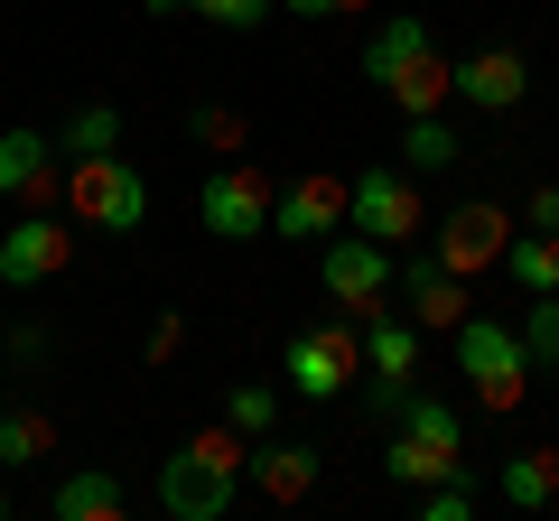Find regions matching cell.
Masks as SVG:
<instances>
[{
    "mask_svg": "<svg viewBox=\"0 0 559 521\" xmlns=\"http://www.w3.org/2000/svg\"><path fill=\"white\" fill-rule=\"evenodd\" d=\"M476 475H448V484H419V521H476Z\"/></svg>",
    "mask_w": 559,
    "mask_h": 521,
    "instance_id": "obj_28",
    "label": "cell"
},
{
    "mask_svg": "<svg viewBox=\"0 0 559 521\" xmlns=\"http://www.w3.org/2000/svg\"><path fill=\"white\" fill-rule=\"evenodd\" d=\"M57 457V420H47L38 401H10L0 410V475H20V465Z\"/></svg>",
    "mask_w": 559,
    "mask_h": 521,
    "instance_id": "obj_21",
    "label": "cell"
},
{
    "mask_svg": "<svg viewBox=\"0 0 559 521\" xmlns=\"http://www.w3.org/2000/svg\"><path fill=\"white\" fill-rule=\"evenodd\" d=\"M522 223H532V233H559V186H532V205H522Z\"/></svg>",
    "mask_w": 559,
    "mask_h": 521,
    "instance_id": "obj_30",
    "label": "cell"
},
{
    "mask_svg": "<svg viewBox=\"0 0 559 521\" xmlns=\"http://www.w3.org/2000/svg\"><path fill=\"white\" fill-rule=\"evenodd\" d=\"M289 20H336V10H364V0H280Z\"/></svg>",
    "mask_w": 559,
    "mask_h": 521,
    "instance_id": "obj_31",
    "label": "cell"
},
{
    "mask_svg": "<svg viewBox=\"0 0 559 521\" xmlns=\"http://www.w3.org/2000/svg\"><path fill=\"white\" fill-rule=\"evenodd\" d=\"M503 242H513V215H503L495 196H466V205H448V215L429 223V260H448L457 280L503 270Z\"/></svg>",
    "mask_w": 559,
    "mask_h": 521,
    "instance_id": "obj_7",
    "label": "cell"
},
{
    "mask_svg": "<svg viewBox=\"0 0 559 521\" xmlns=\"http://www.w3.org/2000/svg\"><path fill=\"white\" fill-rule=\"evenodd\" d=\"M57 196H66V215H75L84 233H140V223H150V178H140L121 149H103V159H66Z\"/></svg>",
    "mask_w": 559,
    "mask_h": 521,
    "instance_id": "obj_2",
    "label": "cell"
},
{
    "mask_svg": "<svg viewBox=\"0 0 559 521\" xmlns=\"http://www.w3.org/2000/svg\"><path fill=\"white\" fill-rule=\"evenodd\" d=\"M57 521H121L131 512V484L121 475H103V465H75V475L57 484V502H47Z\"/></svg>",
    "mask_w": 559,
    "mask_h": 521,
    "instance_id": "obj_18",
    "label": "cell"
},
{
    "mask_svg": "<svg viewBox=\"0 0 559 521\" xmlns=\"http://www.w3.org/2000/svg\"><path fill=\"white\" fill-rule=\"evenodd\" d=\"M522 94H532L522 47H476V57H457V102H476V112H522Z\"/></svg>",
    "mask_w": 559,
    "mask_h": 521,
    "instance_id": "obj_14",
    "label": "cell"
},
{
    "mask_svg": "<svg viewBox=\"0 0 559 521\" xmlns=\"http://www.w3.org/2000/svg\"><path fill=\"white\" fill-rule=\"evenodd\" d=\"M503 280H513L522 299H550V289H559V233L513 223V242H503Z\"/></svg>",
    "mask_w": 559,
    "mask_h": 521,
    "instance_id": "obj_20",
    "label": "cell"
},
{
    "mask_svg": "<svg viewBox=\"0 0 559 521\" xmlns=\"http://www.w3.org/2000/svg\"><path fill=\"white\" fill-rule=\"evenodd\" d=\"M0 521H10V484H0Z\"/></svg>",
    "mask_w": 559,
    "mask_h": 521,
    "instance_id": "obj_32",
    "label": "cell"
},
{
    "mask_svg": "<svg viewBox=\"0 0 559 521\" xmlns=\"http://www.w3.org/2000/svg\"><path fill=\"white\" fill-rule=\"evenodd\" d=\"M522 354H532V373H559V289L522 307Z\"/></svg>",
    "mask_w": 559,
    "mask_h": 521,
    "instance_id": "obj_27",
    "label": "cell"
},
{
    "mask_svg": "<svg viewBox=\"0 0 559 521\" xmlns=\"http://www.w3.org/2000/svg\"><path fill=\"white\" fill-rule=\"evenodd\" d=\"M466 141L448 131V112H411L401 121V168H419V178H439V168H457Z\"/></svg>",
    "mask_w": 559,
    "mask_h": 521,
    "instance_id": "obj_22",
    "label": "cell"
},
{
    "mask_svg": "<svg viewBox=\"0 0 559 521\" xmlns=\"http://www.w3.org/2000/svg\"><path fill=\"white\" fill-rule=\"evenodd\" d=\"M57 149H66V159H103V149H121V112H112V102H75L66 131H57Z\"/></svg>",
    "mask_w": 559,
    "mask_h": 521,
    "instance_id": "obj_24",
    "label": "cell"
},
{
    "mask_svg": "<svg viewBox=\"0 0 559 521\" xmlns=\"http://www.w3.org/2000/svg\"><path fill=\"white\" fill-rule=\"evenodd\" d=\"M392 280H401L392 242L355 233V223H336V233H326V252H318V289H326L336 307H355V317H373V307L392 299Z\"/></svg>",
    "mask_w": 559,
    "mask_h": 521,
    "instance_id": "obj_5",
    "label": "cell"
},
{
    "mask_svg": "<svg viewBox=\"0 0 559 521\" xmlns=\"http://www.w3.org/2000/svg\"><path fill=\"white\" fill-rule=\"evenodd\" d=\"M66 260H75V233H66L47 205H28V215L0 233V289H47Z\"/></svg>",
    "mask_w": 559,
    "mask_h": 521,
    "instance_id": "obj_9",
    "label": "cell"
},
{
    "mask_svg": "<svg viewBox=\"0 0 559 521\" xmlns=\"http://www.w3.org/2000/svg\"><path fill=\"white\" fill-rule=\"evenodd\" d=\"M550 512H559V502H550Z\"/></svg>",
    "mask_w": 559,
    "mask_h": 521,
    "instance_id": "obj_33",
    "label": "cell"
},
{
    "mask_svg": "<svg viewBox=\"0 0 559 521\" xmlns=\"http://www.w3.org/2000/svg\"><path fill=\"white\" fill-rule=\"evenodd\" d=\"M57 159L66 149L47 141V131H0V196H20V205H57Z\"/></svg>",
    "mask_w": 559,
    "mask_h": 521,
    "instance_id": "obj_15",
    "label": "cell"
},
{
    "mask_svg": "<svg viewBox=\"0 0 559 521\" xmlns=\"http://www.w3.org/2000/svg\"><path fill=\"white\" fill-rule=\"evenodd\" d=\"M318 475H326V457L308 438H280V428H271V438H252V457H242V484H252L261 502H308V494H318Z\"/></svg>",
    "mask_w": 559,
    "mask_h": 521,
    "instance_id": "obj_11",
    "label": "cell"
},
{
    "mask_svg": "<svg viewBox=\"0 0 559 521\" xmlns=\"http://www.w3.org/2000/svg\"><path fill=\"white\" fill-rule=\"evenodd\" d=\"M364 84H382V94L401 102V121H411V112H439V102L457 94V57H439V38H429L419 10H392V20L364 38Z\"/></svg>",
    "mask_w": 559,
    "mask_h": 521,
    "instance_id": "obj_1",
    "label": "cell"
},
{
    "mask_svg": "<svg viewBox=\"0 0 559 521\" xmlns=\"http://www.w3.org/2000/svg\"><path fill=\"white\" fill-rule=\"evenodd\" d=\"M271 168H252V159H224L215 178L197 186V215H205V233L215 242H261L271 233Z\"/></svg>",
    "mask_w": 559,
    "mask_h": 521,
    "instance_id": "obj_6",
    "label": "cell"
},
{
    "mask_svg": "<svg viewBox=\"0 0 559 521\" xmlns=\"http://www.w3.org/2000/svg\"><path fill=\"white\" fill-rule=\"evenodd\" d=\"M280 381L299 391V401H345L364 381V326L355 317H308L280 354Z\"/></svg>",
    "mask_w": 559,
    "mask_h": 521,
    "instance_id": "obj_3",
    "label": "cell"
},
{
    "mask_svg": "<svg viewBox=\"0 0 559 521\" xmlns=\"http://www.w3.org/2000/svg\"><path fill=\"white\" fill-rule=\"evenodd\" d=\"M382 475H392L401 494H419V484L476 475V457H466V447H429V438H411V428H392V438H382Z\"/></svg>",
    "mask_w": 559,
    "mask_h": 521,
    "instance_id": "obj_17",
    "label": "cell"
},
{
    "mask_svg": "<svg viewBox=\"0 0 559 521\" xmlns=\"http://www.w3.org/2000/svg\"><path fill=\"white\" fill-rule=\"evenodd\" d=\"M224 420H234L242 438H271L280 428V391L271 381H224Z\"/></svg>",
    "mask_w": 559,
    "mask_h": 521,
    "instance_id": "obj_25",
    "label": "cell"
},
{
    "mask_svg": "<svg viewBox=\"0 0 559 521\" xmlns=\"http://www.w3.org/2000/svg\"><path fill=\"white\" fill-rule=\"evenodd\" d=\"M345 223L355 233H373V242H411V233H429V205H419V186H411V168H364L355 186H345Z\"/></svg>",
    "mask_w": 559,
    "mask_h": 521,
    "instance_id": "obj_8",
    "label": "cell"
},
{
    "mask_svg": "<svg viewBox=\"0 0 559 521\" xmlns=\"http://www.w3.org/2000/svg\"><path fill=\"white\" fill-rule=\"evenodd\" d=\"M364 326V373L373 381H419V326H411V307H373V317H355Z\"/></svg>",
    "mask_w": 559,
    "mask_h": 521,
    "instance_id": "obj_16",
    "label": "cell"
},
{
    "mask_svg": "<svg viewBox=\"0 0 559 521\" xmlns=\"http://www.w3.org/2000/svg\"><path fill=\"white\" fill-rule=\"evenodd\" d=\"M495 494L513 502V512H550V502H559V447H522V457H503Z\"/></svg>",
    "mask_w": 559,
    "mask_h": 521,
    "instance_id": "obj_19",
    "label": "cell"
},
{
    "mask_svg": "<svg viewBox=\"0 0 559 521\" xmlns=\"http://www.w3.org/2000/svg\"><path fill=\"white\" fill-rule=\"evenodd\" d=\"M392 428H411V438H429V447H466V410L457 401H439V391H401V410H392Z\"/></svg>",
    "mask_w": 559,
    "mask_h": 521,
    "instance_id": "obj_23",
    "label": "cell"
},
{
    "mask_svg": "<svg viewBox=\"0 0 559 521\" xmlns=\"http://www.w3.org/2000/svg\"><path fill=\"white\" fill-rule=\"evenodd\" d=\"M234 494H242V475L215 465V457H197V447H178V457L159 465V512H178V521H224Z\"/></svg>",
    "mask_w": 559,
    "mask_h": 521,
    "instance_id": "obj_10",
    "label": "cell"
},
{
    "mask_svg": "<svg viewBox=\"0 0 559 521\" xmlns=\"http://www.w3.org/2000/svg\"><path fill=\"white\" fill-rule=\"evenodd\" d=\"M401 299H411V326H419V336H457V326H466V280H457V270H448V260H429V252H419V260H401Z\"/></svg>",
    "mask_w": 559,
    "mask_h": 521,
    "instance_id": "obj_13",
    "label": "cell"
},
{
    "mask_svg": "<svg viewBox=\"0 0 559 521\" xmlns=\"http://www.w3.org/2000/svg\"><path fill=\"white\" fill-rule=\"evenodd\" d=\"M187 131H197V149H215V159H242V141H252L234 102H197V112H187Z\"/></svg>",
    "mask_w": 559,
    "mask_h": 521,
    "instance_id": "obj_26",
    "label": "cell"
},
{
    "mask_svg": "<svg viewBox=\"0 0 559 521\" xmlns=\"http://www.w3.org/2000/svg\"><path fill=\"white\" fill-rule=\"evenodd\" d=\"M345 223V178H326V168H299V178L271 196V233L280 242H326Z\"/></svg>",
    "mask_w": 559,
    "mask_h": 521,
    "instance_id": "obj_12",
    "label": "cell"
},
{
    "mask_svg": "<svg viewBox=\"0 0 559 521\" xmlns=\"http://www.w3.org/2000/svg\"><path fill=\"white\" fill-rule=\"evenodd\" d=\"M187 10H197V20H215V28H261L280 0H187Z\"/></svg>",
    "mask_w": 559,
    "mask_h": 521,
    "instance_id": "obj_29",
    "label": "cell"
},
{
    "mask_svg": "<svg viewBox=\"0 0 559 521\" xmlns=\"http://www.w3.org/2000/svg\"><path fill=\"white\" fill-rule=\"evenodd\" d=\"M448 344H457V373L476 381V401H485V410H522V391H532V354H522V326L476 317V307H466V326H457Z\"/></svg>",
    "mask_w": 559,
    "mask_h": 521,
    "instance_id": "obj_4",
    "label": "cell"
}]
</instances>
